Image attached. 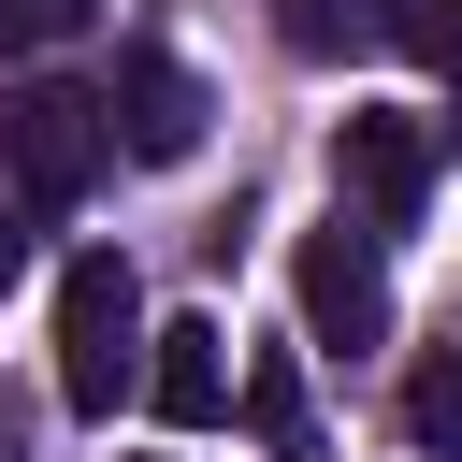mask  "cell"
<instances>
[{
	"mask_svg": "<svg viewBox=\"0 0 462 462\" xmlns=\"http://www.w3.org/2000/svg\"><path fill=\"white\" fill-rule=\"evenodd\" d=\"M332 188H346L375 231H419V202H433V130H419V116H346V130H332Z\"/></svg>",
	"mask_w": 462,
	"mask_h": 462,
	"instance_id": "cell-5",
	"label": "cell"
},
{
	"mask_svg": "<svg viewBox=\"0 0 462 462\" xmlns=\"http://www.w3.org/2000/svg\"><path fill=\"white\" fill-rule=\"evenodd\" d=\"M289 289H303V332L332 346V361H361L375 332H390V231L346 202L332 231H303V260H289Z\"/></svg>",
	"mask_w": 462,
	"mask_h": 462,
	"instance_id": "cell-3",
	"label": "cell"
},
{
	"mask_svg": "<svg viewBox=\"0 0 462 462\" xmlns=\"http://www.w3.org/2000/svg\"><path fill=\"white\" fill-rule=\"evenodd\" d=\"M87 14H101V0H14V29H29V43H87Z\"/></svg>",
	"mask_w": 462,
	"mask_h": 462,
	"instance_id": "cell-11",
	"label": "cell"
},
{
	"mask_svg": "<svg viewBox=\"0 0 462 462\" xmlns=\"http://www.w3.org/2000/svg\"><path fill=\"white\" fill-rule=\"evenodd\" d=\"M14 274H29V202L0 188V303H14Z\"/></svg>",
	"mask_w": 462,
	"mask_h": 462,
	"instance_id": "cell-12",
	"label": "cell"
},
{
	"mask_svg": "<svg viewBox=\"0 0 462 462\" xmlns=\"http://www.w3.org/2000/svg\"><path fill=\"white\" fill-rule=\"evenodd\" d=\"M390 43L433 58V72H462V0H390Z\"/></svg>",
	"mask_w": 462,
	"mask_h": 462,
	"instance_id": "cell-10",
	"label": "cell"
},
{
	"mask_svg": "<svg viewBox=\"0 0 462 462\" xmlns=\"http://www.w3.org/2000/svg\"><path fill=\"white\" fill-rule=\"evenodd\" d=\"M144 346H159V318H144V274H130L116 245H87V260L58 274V404H72V419H116V404H144Z\"/></svg>",
	"mask_w": 462,
	"mask_h": 462,
	"instance_id": "cell-1",
	"label": "cell"
},
{
	"mask_svg": "<svg viewBox=\"0 0 462 462\" xmlns=\"http://www.w3.org/2000/svg\"><path fill=\"white\" fill-rule=\"evenodd\" d=\"M0 462H29V404L14 390H0Z\"/></svg>",
	"mask_w": 462,
	"mask_h": 462,
	"instance_id": "cell-13",
	"label": "cell"
},
{
	"mask_svg": "<svg viewBox=\"0 0 462 462\" xmlns=\"http://www.w3.org/2000/svg\"><path fill=\"white\" fill-rule=\"evenodd\" d=\"M101 159H116L101 87H58V72H14V87H0V188H14L29 217H72V202L101 188Z\"/></svg>",
	"mask_w": 462,
	"mask_h": 462,
	"instance_id": "cell-2",
	"label": "cell"
},
{
	"mask_svg": "<svg viewBox=\"0 0 462 462\" xmlns=\"http://www.w3.org/2000/svg\"><path fill=\"white\" fill-rule=\"evenodd\" d=\"M231 318H159V346H144V404L173 419V433H217L231 419Z\"/></svg>",
	"mask_w": 462,
	"mask_h": 462,
	"instance_id": "cell-6",
	"label": "cell"
},
{
	"mask_svg": "<svg viewBox=\"0 0 462 462\" xmlns=\"http://www.w3.org/2000/svg\"><path fill=\"white\" fill-rule=\"evenodd\" d=\"M0 43H29V29H14V0H0Z\"/></svg>",
	"mask_w": 462,
	"mask_h": 462,
	"instance_id": "cell-14",
	"label": "cell"
},
{
	"mask_svg": "<svg viewBox=\"0 0 462 462\" xmlns=\"http://www.w3.org/2000/svg\"><path fill=\"white\" fill-rule=\"evenodd\" d=\"M231 404H245V433H260L274 462H303V375H289V361H245V390H231Z\"/></svg>",
	"mask_w": 462,
	"mask_h": 462,
	"instance_id": "cell-9",
	"label": "cell"
},
{
	"mask_svg": "<svg viewBox=\"0 0 462 462\" xmlns=\"http://www.w3.org/2000/svg\"><path fill=\"white\" fill-rule=\"evenodd\" d=\"M202 72L173 58V43H116V72H101V130H116V159H202Z\"/></svg>",
	"mask_w": 462,
	"mask_h": 462,
	"instance_id": "cell-4",
	"label": "cell"
},
{
	"mask_svg": "<svg viewBox=\"0 0 462 462\" xmlns=\"http://www.w3.org/2000/svg\"><path fill=\"white\" fill-rule=\"evenodd\" d=\"M404 433H419L433 462H462V346H433V361L404 375Z\"/></svg>",
	"mask_w": 462,
	"mask_h": 462,
	"instance_id": "cell-8",
	"label": "cell"
},
{
	"mask_svg": "<svg viewBox=\"0 0 462 462\" xmlns=\"http://www.w3.org/2000/svg\"><path fill=\"white\" fill-rule=\"evenodd\" d=\"M274 29H289V58H361V43H390V0H274Z\"/></svg>",
	"mask_w": 462,
	"mask_h": 462,
	"instance_id": "cell-7",
	"label": "cell"
}]
</instances>
